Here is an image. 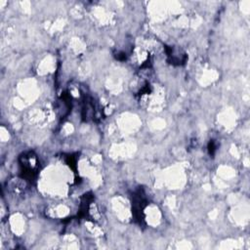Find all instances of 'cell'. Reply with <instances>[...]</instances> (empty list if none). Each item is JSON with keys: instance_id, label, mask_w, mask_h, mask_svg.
Returning <instances> with one entry per match:
<instances>
[{"instance_id": "obj_1", "label": "cell", "mask_w": 250, "mask_h": 250, "mask_svg": "<svg viewBox=\"0 0 250 250\" xmlns=\"http://www.w3.org/2000/svg\"><path fill=\"white\" fill-rule=\"evenodd\" d=\"M167 57L170 64L175 66L184 65L187 61V55L178 47H166Z\"/></svg>"}, {"instance_id": "obj_2", "label": "cell", "mask_w": 250, "mask_h": 250, "mask_svg": "<svg viewBox=\"0 0 250 250\" xmlns=\"http://www.w3.org/2000/svg\"><path fill=\"white\" fill-rule=\"evenodd\" d=\"M132 210L136 217V219L141 220L143 216V210L146 206V201L144 197V193L139 190L136 192L135 196H133V203H132Z\"/></svg>"}]
</instances>
